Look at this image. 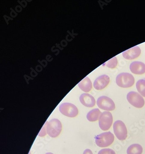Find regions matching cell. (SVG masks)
Wrapping results in <instances>:
<instances>
[{"instance_id":"obj_1","label":"cell","mask_w":145,"mask_h":154,"mask_svg":"<svg viewBox=\"0 0 145 154\" xmlns=\"http://www.w3.org/2000/svg\"><path fill=\"white\" fill-rule=\"evenodd\" d=\"M96 143L98 146L102 148L108 147L114 141V136L110 131L105 132L98 135L95 138Z\"/></svg>"},{"instance_id":"obj_2","label":"cell","mask_w":145,"mask_h":154,"mask_svg":"<svg viewBox=\"0 0 145 154\" xmlns=\"http://www.w3.org/2000/svg\"><path fill=\"white\" fill-rule=\"evenodd\" d=\"M62 128L61 123L58 119H54L47 122L46 131L50 137H57L61 134Z\"/></svg>"},{"instance_id":"obj_3","label":"cell","mask_w":145,"mask_h":154,"mask_svg":"<svg viewBox=\"0 0 145 154\" xmlns=\"http://www.w3.org/2000/svg\"><path fill=\"white\" fill-rule=\"evenodd\" d=\"M116 82L120 87L128 88L131 87L134 84L135 78L130 73H122L117 76Z\"/></svg>"},{"instance_id":"obj_4","label":"cell","mask_w":145,"mask_h":154,"mask_svg":"<svg viewBox=\"0 0 145 154\" xmlns=\"http://www.w3.org/2000/svg\"><path fill=\"white\" fill-rule=\"evenodd\" d=\"M113 131L117 138L120 141H124L128 136V131L124 122L121 120L116 121L113 124Z\"/></svg>"},{"instance_id":"obj_5","label":"cell","mask_w":145,"mask_h":154,"mask_svg":"<svg viewBox=\"0 0 145 154\" xmlns=\"http://www.w3.org/2000/svg\"><path fill=\"white\" fill-rule=\"evenodd\" d=\"M113 120V116L111 112L108 111L103 112L99 119V128L104 131L109 130L112 125Z\"/></svg>"},{"instance_id":"obj_6","label":"cell","mask_w":145,"mask_h":154,"mask_svg":"<svg viewBox=\"0 0 145 154\" xmlns=\"http://www.w3.org/2000/svg\"><path fill=\"white\" fill-rule=\"evenodd\" d=\"M127 100L131 105L136 108H142L145 105L144 98L139 94L134 91H131L128 94Z\"/></svg>"},{"instance_id":"obj_7","label":"cell","mask_w":145,"mask_h":154,"mask_svg":"<svg viewBox=\"0 0 145 154\" xmlns=\"http://www.w3.org/2000/svg\"><path fill=\"white\" fill-rule=\"evenodd\" d=\"M59 110L62 114L70 118L76 117L78 114V110L77 106L72 103H62L60 105Z\"/></svg>"},{"instance_id":"obj_8","label":"cell","mask_w":145,"mask_h":154,"mask_svg":"<svg viewBox=\"0 0 145 154\" xmlns=\"http://www.w3.org/2000/svg\"><path fill=\"white\" fill-rule=\"evenodd\" d=\"M97 105L100 109L106 111H112L115 109V104L112 99L105 96L99 97L97 100Z\"/></svg>"},{"instance_id":"obj_9","label":"cell","mask_w":145,"mask_h":154,"mask_svg":"<svg viewBox=\"0 0 145 154\" xmlns=\"http://www.w3.org/2000/svg\"><path fill=\"white\" fill-rule=\"evenodd\" d=\"M110 82V78L106 75H103L97 78L93 82V87L97 90L105 88Z\"/></svg>"},{"instance_id":"obj_10","label":"cell","mask_w":145,"mask_h":154,"mask_svg":"<svg viewBox=\"0 0 145 154\" xmlns=\"http://www.w3.org/2000/svg\"><path fill=\"white\" fill-rule=\"evenodd\" d=\"M141 53V50L139 46H136L128 49L123 52V56L128 60H133L140 56Z\"/></svg>"},{"instance_id":"obj_11","label":"cell","mask_w":145,"mask_h":154,"mask_svg":"<svg viewBox=\"0 0 145 154\" xmlns=\"http://www.w3.org/2000/svg\"><path fill=\"white\" fill-rule=\"evenodd\" d=\"M80 101L83 105L87 107H93L96 105V100L94 97L87 93H84L80 96Z\"/></svg>"},{"instance_id":"obj_12","label":"cell","mask_w":145,"mask_h":154,"mask_svg":"<svg viewBox=\"0 0 145 154\" xmlns=\"http://www.w3.org/2000/svg\"><path fill=\"white\" fill-rule=\"evenodd\" d=\"M130 71L136 75H142L145 73V64L139 61L132 63L129 66Z\"/></svg>"},{"instance_id":"obj_13","label":"cell","mask_w":145,"mask_h":154,"mask_svg":"<svg viewBox=\"0 0 145 154\" xmlns=\"http://www.w3.org/2000/svg\"><path fill=\"white\" fill-rule=\"evenodd\" d=\"M79 88L84 92H90L92 88V83L89 77H85L78 84Z\"/></svg>"},{"instance_id":"obj_14","label":"cell","mask_w":145,"mask_h":154,"mask_svg":"<svg viewBox=\"0 0 145 154\" xmlns=\"http://www.w3.org/2000/svg\"><path fill=\"white\" fill-rule=\"evenodd\" d=\"M101 114L102 112L99 109L95 108L91 110L87 113V119L90 122H95L99 119Z\"/></svg>"},{"instance_id":"obj_15","label":"cell","mask_w":145,"mask_h":154,"mask_svg":"<svg viewBox=\"0 0 145 154\" xmlns=\"http://www.w3.org/2000/svg\"><path fill=\"white\" fill-rule=\"evenodd\" d=\"M143 148L141 145L137 143L131 144L127 149V154H142Z\"/></svg>"},{"instance_id":"obj_16","label":"cell","mask_w":145,"mask_h":154,"mask_svg":"<svg viewBox=\"0 0 145 154\" xmlns=\"http://www.w3.org/2000/svg\"><path fill=\"white\" fill-rule=\"evenodd\" d=\"M136 87L140 94L145 97V80L141 79L138 81L136 82Z\"/></svg>"},{"instance_id":"obj_17","label":"cell","mask_w":145,"mask_h":154,"mask_svg":"<svg viewBox=\"0 0 145 154\" xmlns=\"http://www.w3.org/2000/svg\"><path fill=\"white\" fill-rule=\"evenodd\" d=\"M117 63L118 62H117V58L115 57L111 59H110L104 64H105V66L108 67L109 68L114 69L117 66Z\"/></svg>"},{"instance_id":"obj_18","label":"cell","mask_w":145,"mask_h":154,"mask_svg":"<svg viewBox=\"0 0 145 154\" xmlns=\"http://www.w3.org/2000/svg\"><path fill=\"white\" fill-rule=\"evenodd\" d=\"M98 154H116V153L113 149L107 148L99 150Z\"/></svg>"},{"instance_id":"obj_19","label":"cell","mask_w":145,"mask_h":154,"mask_svg":"<svg viewBox=\"0 0 145 154\" xmlns=\"http://www.w3.org/2000/svg\"><path fill=\"white\" fill-rule=\"evenodd\" d=\"M47 122L45 123L44 125L43 126V128H42V130H41V131H40V133L38 134V136L40 137H43L45 136L46 135V132H47V131H46V126H47Z\"/></svg>"},{"instance_id":"obj_20","label":"cell","mask_w":145,"mask_h":154,"mask_svg":"<svg viewBox=\"0 0 145 154\" xmlns=\"http://www.w3.org/2000/svg\"><path fill=\"white\" fill-rule=\"evenodd\" d=\"M83 154H93L92 151L90 149H86L84 151Z\"/></svg>"},{"instance_id":"obj_21","label":"cell","mask_w":145,"mask_h":154,"mask_svg":"<svg viewBox=\"0 0 145 154\" xmlns=\"http://www.w3.org/2000/svg\"><path fill=\"white\" fill-rule=\"evenodd\" d=\"M54 154L53 153H50V152H49V153H46V154Z\"/></svg>"}]
</instances>
